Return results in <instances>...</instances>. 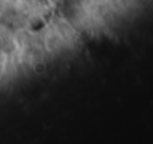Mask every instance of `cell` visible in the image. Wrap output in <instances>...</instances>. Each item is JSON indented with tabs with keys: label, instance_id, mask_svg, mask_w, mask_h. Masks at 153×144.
Returning a JSON list of instances; mask_svg holds the SVG:
<instances>
[]
</instances>
